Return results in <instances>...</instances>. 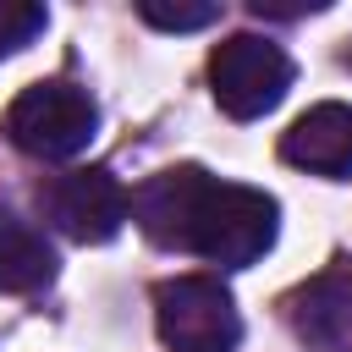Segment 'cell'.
<instances>
[{
	"instance_id": "obj_1",
	"label": "cell",
	"mask_w": 352,
	"mask_h": 352,
	"mask_svg": "<svg viewBox=\"0 0 352 352\" xmlns=\"http://www.w3.org/2000/svg\"><path fill=\"white\" fill-rule=\"evenodd\" d=\"M275 214L280 209L264 187L220 182L198 165L160 170L132 192V220L143 226L148 242L176 248V253H198L226 270H242L270 253Z\"/></svg>"
},
{
	"instance_id": "obj_2",
	"label": "cell",
	"mask_w": 352,
	"mask_h": 352,
	"mask_svg": "<svg viewBox=\"0 0 352 352\" xmlns=\"http://www.w3.org/2000/svg\"><path fill=\"white\" fill-rule=\"evenodd\" d=\"M154 324L165 352H236L242 319L214 275H176L154 286Z\"/></svg>"
},
{
	"instance_id": "obj_3",
	"label": "cell",
	"mask_w": 352,
	"mask_h": 352,
	"mask_svg": "<svg viewBox=\"0 0 352 352\" xmlns=\"http://www.w3.org/2000/svg\"><path fill=\"white\" fill-rule=\"evenodd\" d=\"M209 88L231 121H258L286 99L292 60L280 55V44H270L258 33H231L209 55Z\"/></svg>"
},
{
	"instance_id": "obj_4",
	"label": "cell",
	"mask_w": 352,
	"mask_h": 352,
	"mask_svg": "<svg viewBox=\"0 0 352 352\" xmlns=\"http://www.w3.org/2000/svg\"><path fill=\"white\" fill-rule=\"evenodd\" d=\"M94 126H99V110L72 82H33L6 110L11 143L22 154H33V160H72L77 148H88Z\"/></svg>"
},
{
	"instance_id": "obj_5",
	"label": "cell",
	"mask_w": 352,
	"mask_h": 352,
	"mask_svg": "<svg viewBox=\"0 0 352 352\" xmlns=\"http://www.w3.org/2000/svg\"><path fill=\"white\" fill-rule=\"evenodd\" d=\"M44 214L72 242H110L126 226L132 198L110 170H66L44 187Z\"/></svg>"
},
{
	"instance_id": "obj_6",
	"label": "cell",
	"mask_w": 352,
	"mask_h": 352,
	"mask_svg": "<svg viewBox=\"0 0 352 352\" xmlns=\"http://www.w3.org/2000/svg\"><path fill=\"white\" fill-rule=\"evenodd\" d=\"M280 308L308 352H352V258H330L319 275L292 286Z\"/></svg>"
},
{
	"instance_id": "obj_7",
	"label": "cell",
	"mask_w": 352,
	"mask_h": 352,
	"mask_svg": "<svg viewBox=\"0 0 352 352\" xmlns=\"http://www.w3.org/2000/svg\"><path fill=\"white\" fill-rule=\"evenodd\" d=\"M280 160L308 176H352V104H314L280 132Z\"/></svg>"
},
{
	"instance_id": "obj_8",
	"label": "cell",
	"mask_w": 352,
	"mask_h": 352,
	"mask_svg": "<svg viewBox=\"0 0 352 352\" xmlns=\"http://www.w3.org/2000/svg\"><path fill=\"white\" fill-rule=\"evenodd\" d=\"M55 275V253L38 236L33 220L16 209H0V292H38Z\"/></svg>"
},
{
	"instance_id": "obj_9",
	"label": "cell",
	"mask_w": 352,
	"mask_h": 352,
	"mask_svg": "<svg viewBox=\"0 0 352 352\" xmlns=\"http://www.w3.org/2000/svg\"><path fill=\"white\" fill-rule=\"evenodd\" d=\"M138 11H143V22H154L165 33H192V28H209L220 16V6H209V0H198V6H182V0H138Z\"/></svg>"
},
{
	"instance_id": "obj_10",
	"label": "cell",
	"mask_w": 352,
	"mask_h": 352,
	"mask_svg": "<svg viewBox=\"0 0 352 352\" xmlns=\"http://www.w3.org/2000/svg\"><path fill=\"white\" fill-rule=\"evenodd\" d=\"M44 6H28V0H0V60L16 55L22 44H33L44 33Z\"/></svg>"
}]
</instances>
